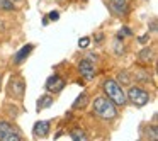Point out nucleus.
Returning a JSON list of instances; mask_svg holds the SVG:
<instances>
[{"label": "nucleus", "mask_w": 158, "mask_h": 141, "mask_svg": "<svg viewBox=\"0 0 158 141\" xmlns=\"http://www.w3.org/2000/svg\"><path fill=\"white\" fill-rule=\"evenodd\" d=\"M0 139L2 141H22V134L7 121H0Z\"/></svg>", "instance_id": "20e7f679"}, {"label": "nucleus", "mask_w": 158, "mask_h": 141, "mask_svg": "<svg viewBox=\"0 0 158 141\" xmlns=\"http://www.w3.org/2000/svg\"><path fill=\"white\" fill-rule=\"evenodd\" d=\"M89 44H90V38H87V36H83V38L78 39V46H80V48H89Z\"/></svg>", "instance_id": "a211bd4d"}, {"label": "nucleus", "mask_w": 158, "mask_h": 141, "mask_svg": "<svg viewBox=\"0 0 158 141\" xmlns=\"http://www.w3.org/2000/svg\"><path fill=\"white\" fill-rule=\"evenodd\" d=\"M150 32H156V19H151V22H150Z\"/></svg>", "instance_id": "aec40b11"}, {"label": "nucleus", "mask_w": 158, "mask_h": 141, "mask_svg": "<svg viewBox=\"0 0 158 141\" xmlns=\"http://www.w3.org/2000/svg\"><path fill=\"white\" fill-rule=\"evenodd\" d=\"M138 61H139L141 65H150V63L153 61V49H151L150 46L143 48L138 53Z\"/></svg>", "instance_id": "1a4fd4ad"}, {"label": "nucleus", "mask_w": 158, "mask_h": 141, "mask_svg": "<svg viewBox=\"0 0 158 141\" xmlns=\"http://www.w3.org/2000/svg\"><path fill=\"white\" fill-rule=\"evenodd\" d=\"M49 126H51L49 121H38L32 127V133H34L36 138H46L49 133Z\"/></svg>", "instance_id": "0eeeda50"}, {"label": "nucleus", "mask_w": 158, "mask_h": 141, "mask_svg": "<svg viewBox=\"0 0 158 141\" xmlns=\"http://www.w3.org/2000/svg\"><path fill=\"white\" fill-rule=\"evenodd\" d=\"M102 89H104L106 97L109 100H112L116 106H126V104H127L126 92H124V89L114 78H107L106 82L102 83Z\"/></svg>", "instance_id": "f03ea898"}, {"label": "nucleus", "mask_w": 158, "mask_h": 141, "mask_svg": "<svg viewBox=\"0 0 158 141\" xmlns=\"http://www.w3.org/2000/svg\"><path fill=\"white\" fill-rule=\"evenodd\" d=\"M109 5H110V9H112V12L117 15H124L127 12L126 0H109Z\"/></svg>", "instance_id": "6e6552de"}, {"label": "nucleus", "mask_w": 158, "mask_h": 141, "mask_svg": "<svg viewBox=\"0 0 158 141\" xmlns=\"http://www.w3.org/2000/svg\"><path fill=\"white\" fill-rule=\"evenodd\" d=\"M121 32H124L126 36H133V32H131L129 27H123V29H121Z\"/></svg>", "instance_id": "412c9836"}, {"label": "nucleus", "mask_w": 158, "mask_h": 141, "mask_svg": "<svg viewBox=\"0 0 158 141\" xmlns=\"http://www.w3.org/2000/svg\"><path fill=\"white\" fill-rule=\"evenodd\" d=\"M87 100H89V95L83 92L82 95H78V99H77V102L73 104V107H75V109H80V107H83L87 104Z\"/></svg>", "instance_id": "2eb2a0df"}, {"label": "nucleus", "mask_w": 158, "mask_h": 141, "mask_svg": "<svg viewBox=\"0 0 158 141\" xmlns=\"http://www.w3.org/2000/svg\"><path fill=\"white\" fill-rule=\"evenodd\" d=\"M116 82L119 83L121 87H126V85H129V83H131V75H129L127 72H119Z\"/></svg>", "instance_id": "4468645a"}, {"label": "nucleus", "mask_w": 158, "mask_h": 141, "mask_svg": "<svg viewBox=\"0 0 158 141\" xmlns=\"http://www.w3.org/2000/svg\"><path fill=\"white\" fill-rule=\"evenodd\" d=\"M32 49H34V46H32V44H27V46H24L22 49H19V51L15 53V56H14V63H17V65H19V63H22L32 53Z\"/></svg>", "instance_id": "9d476101"}, {"label": "nucleus", "mask_w": 158, "mask_h": 141, "mask_svg": "<svg viewBox=\"0 0 158 141\" xmlns=\"http://www.w3.org/2000/svg\"><path fill=\"white\" fill-rule=\"evenodd\" d=\"M0 9L2 10H7V12L14 10V2L12 0H0Z\"/></svg>", "instance_id": "dca6fc26"}, {"label": "nucleus", "mask_w": 158, "mask_h": 141, "mask_svg": "<svg viewBox=\"0 0 158 141\" xmlns=\"http://www.w3.org/2000/svg\"><path fill=\"white\" fill-rule=\"evenodd\" d=\"M114 51H116V55H123L124 53V44H121L119 38L116 39V43H114Z\"/></svg>", "instance_id": "f3484780"}, {"label": "nucleus", "mask_w": 158, "mask_h": 141, "mask_svg": "<svg viewBox=\"0 0 158 141\" xmlns=\"http://www.w3.org/2000/svg\"><path fill=\"white\" fill-rule=\"evenodd\" d=\"M66 82L61 78L60 75H51L48 80H46V90L48 92H61L63 89H65Z\"/></svg>", "instance_id": "423d86ee"}, {"label": "nucleus", "mask_w": 158, "mask_h": 141, "mask_svg": "<svg viewBox=\"0 0 158 141\" xmlns=\"http://www.w3.org/2000/svg\"><path fill=\"white\" fill-rule=\"evenodd\" d=\"M126 97H127V102H131L133 106H136V107H143V106H146V104L150 102V93H148L146 90L136 87V85L129 87Z\"/></svg>", "instance_id": "7ed1b4c3"}, {"label": "nucleus", "mask_w": 158, "mask_h": 141, "mask_svg": "<svg viewBox=\"0 0 158 141\" xmlns=\"http://www.w3.org/2000/svg\"><path fill=\"white\" fill-rule=\"evenodd\" d=\"M10 93L14 97L24 95V82H22V80H12L10 82Z\"/></svg>", "instance_id": "9b49d317"}, {"label": "nucleus", "mask_w": 158, "mask_h": 141, "mask_svg": "<svg viewBox=\"0 0 158 141\" xmlns=\"http://www.w3.org/2000/svg\"><path fill=\"white\" fill-rule=\"evenodd\" d=\"M48 19H49V21H58V19H60V14H58V12L53 10V12H49Z\"/></svg>", "instance_id": "6ab92c4d"}, {"label": "nucleus", "mask_w": 158, "mask_h": 141, "mask_svg": "<svg viewBox=\"0 0 158 141\" xmlns=\"http://www.w3.org/2000/svg\"><path fill=\"white\" fill-rule=\"evenodd\" d=\"M51 106H53V97L49 95V93H46V95L39 97V100H38V110L48 109V107H51Z\"/></svg>", "instance_id": "ddd939ff"}, {"label": "nucleus", "mask_w": 158, "mask_h": 141, "mask_svg": "<svg viewBox=\"0 0 158 141\" xmlns=\"http://www.w3.org/2000/svg\"><path fill=\"white\" fill-rule=\"evenodd\" d=\"M12 2H19V0H12Z\"/></svg>", "instance_id": "5701e85b"}, {"label": "nucleus", "mask_w": 158, "mask_h": 141, "mask_svg": "<svg viewBox=\"0 0 158 141\" xmlns=\"http://www.w3.org/2000/svg\"><path fill=\"white\" fill-rule=\"evenodd\" d=\"M148 38H150V36H141V38H139V43H146Z\"/></svg>", "instance_id": "4be33fe9"}, {"label": "nucleus", "mask_w": 158, "mask_h": 141, "mask_svg": "<svg viewBox=\"0 0 158 141\" xmlns=\"http://www.w3.org/2000/svg\"><path fill=\"white\" fill-rule=\"evenodd\" d=\"M70 138L75 141H87L89 139V136H87V133L82 129V127H75V129L70 131Z\"/></svg>", "instance_id": "f8f14e48"}, {"label": "nucleus", "mask_w": 158, "mask_h": 141, "mask_svg": "<svg viewBox=\"0 0 158 141\" xmlns=\"http://www.w3.org/2000/svg\"><path fill=\"white\" fill-rule=\"evenodd\" d=\"M78 72L85 80H92L95 77V66H94L92 60H82L78 63Z\"/></svg>", "instance_id": "39448f33"}, {"label": "nucleus", "mask_w": 158, "mask_h": 141, "mask_svg": "<svg viewBox=\"0 0 158 141\" xmlns=\"http://www.w3.org/2000/svg\"><path fill=\"white\" fill-rule=\"evenodd\" d=\"M92 109H94V114L104 121H110V119H116L117 117V106L112 100L107 99L106 95L95 97Z\"/></svg>", "instance_id": "f257e3e1"}]
</instances>
